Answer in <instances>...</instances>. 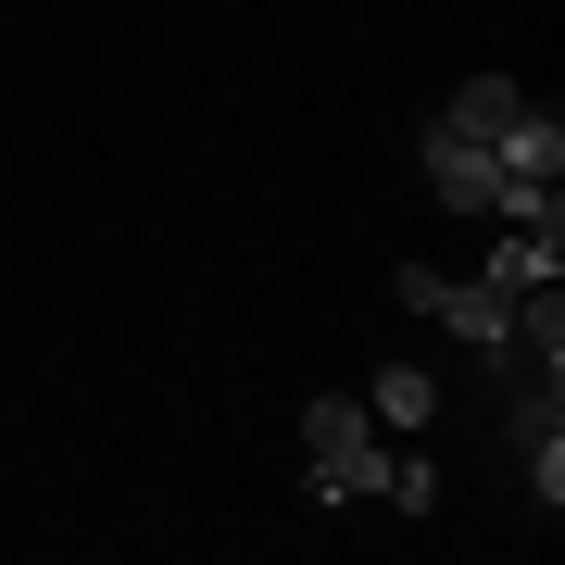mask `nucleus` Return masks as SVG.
Segmentation results:
<instances>
[{
	"label": "nucleus",
	"mask_w": 565,
	"mask_h": 565,
	"mask_svg": "<svg viewBox=\"0 0 565 565\" xmlns=\"http://www.w3.org/2000/svg\"><path fill=\"white\" fill-rule=\"evenodd\" d=\"M302 478L327 490V503H364V490L390 478L377 415H364V403H340V390H327V403H302Z\"/></svg>",
	"instance_id": "obj_1"
},
{
	"label": "nucleus",
	"mask_w": 565,
	"mask_h": 565,
	"mask_svg": "<svg viewBox=\"0 0 565 565\" xmlns=\"http://www.w3.org/2000/svg\"><path fill=\"white\" fill-rule=\"evenodd\" d=\"M565 277V226H503V239H490V289H503V302H527V289H553Z\"/></svg>",
	"instance_id": "obj_2"
},
{
	"label": "nucleus",
	"mask_w": 565,
	"mask_h": 565,
	"mask_svg": "<svg viewBox=\"0 0 565 565\" xmlns=\"http://www.w3.org/2000/svg\"><path fill=\"white\" fill-rule=\"evenodd\" d=\"M427 315H440L452 340H478V352H515V302H503L490 277H440V302H427Z\"/></svg>",
	"instance_id": "obj_3"
},
{
	"label": "nucleus",
	"mask_w": 565,
	"mask_h": 565,
	"mask_svg": "<svg viewBox=\"0 0 565 565\" xmlns=\"http://www.w3.org/2000/svg\"><path fill=\"white\" fill-rule=\"evenodd\" d=\"M427 189H440L452 214H490V151L452 139V126H427Z\"/></svg>",
	"instance_id": "obj_4"
},
{
	"label": "nucleus",
	"mask_w": 565,
	"mask_h": 565,
	"mask_svg": "<svg viewBox=\"0 0 565 565\" xmlns=\"http://www.w3.org/2000/svg\"><path fill=\"white\" fill-rule=\"evenodd\" d=\"M515 114H527V88H515V76H465V88H452V102H440V126H452V139H478V151H490V139H503V126H515Z\"/></svg>",
	"instance_id": "obj_5"
},
{
	"label": "nucleus",
	"mask_w": 565,
	"mask_h": 565,
	"mask_svg": "<svg viewBox=\"0 0 565 565\" xmlns=\"http://www.w3.org/2000/svg\"><path fill=\"white\" fill-rule=\"evenodd\" d=\"M364 415H377V427H427V415H440V377H427V364H377Z\"/></svg>",
	"instance_id": "obj_6"
},
{
	"label": "nucleus",
	"mask_w": 565,
	"mask_h": 565,
	"mask_svg": "<svg viewBox=\"0 0 565 565\" xmlns=\"http://www.w3.org/2000/svg\"><path fill=\"white\" fill-rule=\"evenodd\" d=\"M377 503H403V515H427V503H440V478H427L415 452H390V478H377Z\"/></svg>",
	"instance_id": "obj_7"
}]
</instances>
